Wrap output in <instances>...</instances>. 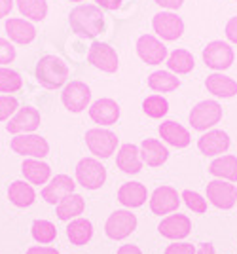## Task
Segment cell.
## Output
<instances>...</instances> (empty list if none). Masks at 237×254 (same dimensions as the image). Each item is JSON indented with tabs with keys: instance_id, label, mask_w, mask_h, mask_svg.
I'll use <instances>...</instances> for the list:
<instances>
[{
	"instance_id": "cell-1",
	"label": "cell",
	"mask_w": 237,
	"mask_h": 254,
	"mask_svg": "<svg viewBox=\"0 0 237 254\" xmlns=\"http://www.w3.org/2000/svg\"><path fill=\"white\" fill-rule=\"evenodd\" d=\"M68 23L72 32L82 38H95L105 31V15L99 6L93 4H80L68 15Z\"/></svg>"
},
{
	"instance_id": "cell-2",
	"label": "cell",
	"mask_w": 237,
	"mask_h": 254,
	"mask_svg": "<svg viewBox=\"0 0 237 254\" xmlns=\"http://www.w3.org/2000/svg\"><path fill=\"white\" fill-rule=\"evenodd\" d=\"M68 64L57 57V55H44L42 59L36 63V82L46 87V89H57L66 84L68 80Z\"/></svg>"
},
{
	"instance_id": "cell-3",
	"label": "cell",
	"mask_w": 237,
	"mask_h": 254,
	"mask_svg": "<svg viewBox=\"0 0 237 254\" xmlns=\"http://www.w3.org/2000/svg\"><path fill=\"white\" fill-rule=\"evenodd\" d=\"M107 180V167L95 158H82L76 165V182L86 190H99Z\"/></svg>"
},
{
	"instance_id": "cell-4",
	"label": "cell",
	"mask_w": 237,
	"mask_h": 254,
	"mask_svg": "<svg viewBox=\"0 0 237 254\" xmlns=\"http://www.w3.org/2000/svg\"><path fill=\"white\" fill-rule=\"evenodd\" d=\"M86 144L93 156H97L101 159H107L116 152L118 137L110 129L93 127V129L86 131Z\"/></svg>"
},
{
	"instance_id": "cell-5",
	"label": "cell",
	"mask_w": 237,
	"mask_h": 254,
	"mask_svg": "<svg viewBox=\"0 0 237 254\" xmlns=\"http://www.w3.org/2000/svg\"><path fill=\"white\" fill-rule=\"evenodd\" d=\"M135 230H137V216L125 209L114 211L105 222V233H107V237L114 239V241H121V239L129 237Z\"/></svg>"
},
{
	"instance_id": "cell-6",
	"label": "cell",
	"mask_w": 237,
	"mask_h": 254,
	"mask_svg": "<svg viewBox=\"0 0 237 254\" xmlns=\"http://www.w3.org/2000/svg\"><path fill=\"white\" fill-rule=\"evenodd\" d=\"M11 150L19 156H27V158L42 159L50 154V144L48 140L40 135L34 133H27V135H15L10 142Z\"/></svg>"
},
{
	"instance_id": "cell-7",
	"label": "cell",
	"mask_w": 237,
	"mask_h": 254,
	"mask_svg": "<svg viewBox=\"0 0 237 254\" xmlns=\"http://www.w3.org/2000/svg\"><path fill=\"white\" fill-rule=\"evenodd\" d=\"M222 120V106L216 101H201L190 112V124L197 131H207Z\"/></svg>"
},
{
	"instance_id": "cell-8",
	"label": "cell",
	"mask_w": 237,
	"mask_h": 254,
	"mask_svg": "<svg viewBox=\"0 0 237 254\" xmlns=\"http://www.w3.org/2000/svg\"><path fill=\"white\" fill-rule=\"evenodd\" d=\"M61 101L68 112H74V114H80L84 112L87 106H89V101H91V89L89 85L80 82V80H74L70 84L65 85L63 93H61Z\"/></svg>"
},
{
	"instance_id": "cell-9",
	"label": "cell",
	"mask_w": 237,
	"mask_h": 254,
	"mask_svg": "<svg viewBox=\"0 0 237 254\" xmlns=\"http://www.w3.org/2000/svg\"><path fill=\"white\" fill-rule=\"evenodd\" d=\"M42 116L34 106L27 105L19 108L13 116L10 118V124L6 126L8 133L11 135H27V133H34L40 127Z\"/></svg>"
},
{
	"instance_id": "cell-10",
	"label": "cell",
	"mask_w": 237,
	"mask_h": 254,
	"mask_svg": "<svg viewBox=\"0 0 237 254\" xmlns=\"http://www.w3.org/2000/svg\"><path fill=\"white\" fill-rule=\"evenodd\" d=\"M207 199L215 205L216 209H232L237 203V188L228 180H211L207 184Z\"/></svg>"
},
{
	"instance_id": "cell-11",
	"label": "cell",
	"mask_w": 237,
	"mask_h": 254,
	"mask_svg": "<svg viewBox=\"0 0 237 254\" xmlns=\"http://www.w3.org/2000/svg\"><path fill=\"white\" fill-rule=\"evenodd\" d=\"M203 63L215 70H226L234 63V50L228 42L213 40L203 50Z\"/></svg>"
},
{
	"instance_id": "cell-12",
	"label": "cell",
	"mask_w": 237,
	"mask_h": 254,
	"mask_svg": "<svg viewBox=\"0 0 237 254\" xmlns=\"http://www.w3.org/2000/svg\"><path fill=\"white\" fill-rule=\"evenodd\" d=\"M87 61L95 68L103 72H116L118 70V53L112 46L105 42H93L89 52H87Z\"/></svg>"
},
{
	"instance_id": "cell-13",
	"label": "cell",
	"mask_w": 237,
	"mask_h": 254,
	"mask_svg": "<svg viewBox=\"0 0 237 254\" xmlns=\"http://www.w3.org/2000/svg\"><path fill=\"white\" fill-rule=\"evenodd\" d=\"M152 27L154 31L162 36L163 40H178L184 32V21L173 11H160L154 15L152 19Z\"/></svg>"
},
{
	"instance_id": "cell-14",
	"label": "cell",
	"mask_w": 237,
	"mask_h": 254,
	"mask_svg": "<svg viewBox=\"0 0 237 254\" xmlns=\"http://www.w3.org/2000/svg\"><path fill=\"white\" fill-rule=\"evenodd\" d=\"M180 207V193L173 186H160L152 191L150 211L154 214H171Z\"/></svg>"
},
{
	"instance_id": "cell-15",
	"label": "cell",
	"mask_w": 237,
	"mask_h": 254,
	"mask_svg": "<svg viewBox=\"0 0 237 254\" xmlns=\"http://www.w3.org/2000/svg\"><path fill=\"white\" fill-rule=\"evenodd\" d=\"M137 55L146 64H160L167 59V48L152 34H142L137 40Z\"/></svg>"
},
{
	"instance_id": "cell-16",
	"label": "cell",
	"mask_w": 237,
	"mask_h": 254,
	"mask_svg": "<svg viewBox=\"0 0 237 254\" xmlns=\"http://www.w3.org/2000/svg\"><path fill=\"white\" fill-rule=\"evenodd\" d=\"M158 232L162 233L163 237L173 239V241H180L184 237H188L192 232V220L186 216V214H169L165 216L160 226H158Z\"/></svg>"
},
{
	"instance_id": "cell-17",
	"label": "cell",
	"mask_w": 237,
	"mask_h": 254,
	"mask_svg": "<svg viewBox=\"0 0 237 254\" xmlns=\"http://www.w3.org/2000/svg\"><path fill=\"white\" fill-rule=\"evenodd\" d=\"M76 182L68 175H55L42 188V199L50 203V205H57L61 199H65L66 195L74 193Z\"/></svg>"
},
{
	"instance_id": "cell-18",
	"label": "cell",
	"mask_w": 237,
	"mask_h": 254,
	"mask_svg": "<svg viewBox=\"0 0 237 254\" xmlns=\"http://www.w3.org/2000/svg\"><path fill=\"white\" fill-rule=\"evenodd\" d=\"M89 118L99 126H114L119 120V105L114 99L103 97L89 106Z\"/></svg>"
},
{
	"instance_id": "cell-19",
	"label": "cell",
	"mask_w": 237,
	"mask_h": 254,
	"mask_svg": "<svg viewBox=\"0 0 237 254\" xmlns=\"http://www.w3.org/2000/svg\"><path fill=\"white\" fill-rule=\"evenodd\" d=\"M197 148L205 156H220L230 148V137L222 129H211L199 137Z\"/></svg>"
},
{
	"instance_id": "cell-20",
	"label": "cell",
	"mask_w": 237,
	"mask_h": 254,
	"mask_svg": "<svg viewBox=\"0 0 237 254\" xmlns=\"http://www.w3.org/2000/svg\"><path fill=\"white\" fill-rule=\"evenodd\" d=\"M4 29H6L8 38L15 44H31L36 38L34 25L27 19H21V17H8Z\"/></svg>"
},
{
	"instance_id": "cell-21",
	"label": "cell",
	"mask_w": 237,
	"mask_h": 254,
	"mask_svg": "<svg viewBox=\"0 0 237 254\" xmlns=\"http://www.w3.org/2000/svg\"><path fill=\"white\" fill-rule=\"evenodd\" d=\"M148 199V190L142 182H125L121 184L118 190V201L123 205V207H129V209H135V207H142Z\"/></svg>"
},
{
	"instance_id": "cell-22",
	"label": "cell",
	"mask_w": 237,
	"mask_h": 254,
	"mask_svg": "<svg viewBox=\"0 0 237 254\" xmlns=\"http://www.w3.org/2000/svg\"><path fill=\"white\" fill-rule=\"evenodd\" d=\"M140 159L150 167H160L169 158V150L158 138H144L140 144Z\"/></svg>"
},
{
	"instance_id": "cell-23",
	"label": "cell",
	"mask_w": 237,
	"mask_h": 254,
	"mask_svg": "<svg viewBox=\"0 0 237 254\" xmlns=\"http://www.w3.org/2000/svg\"><path fill=\"white\" fill-rule=\"evenodd\" d=\"M160 137L175 148H186L192 140L188 129L182 127L180 124H177V122H173V120H167L160 126Z\"/></svg>"
},
{
	"instance_id": "cell-24",
	"label": "cell",
	"mask_w": 237,
	"mask_h": 254,
	"mask_svg": "<svg viewBox=\"0 0 237 254\" xmlns=\"http://www.w3.org/2000/svg\"><path fill=\"white\" fill-rule=\"evenodd\" d=\"M21 173L25 175L27 182H29V184H34V186L48 184V180H50V177H52L50 165L44 163L42 159H34V158H29L23 161Z\"/></svg>"
},
{
	"instance_id": "cell-25",
	"label": "cell",
	"mask_w": 237,
	"mask_h": 254,
	"mask_svg": "<svg viewBox=\"0 0 237 254\" xmlns=\"http://www.w3.org/2000/svg\"><path fill=\"white\" fill-rule=\"evenodd\" d=\"M205 87L209 93H213L216 97H222V99H230V97L237 95V82L234 78H230L226 74H209L205 80Z\"/></svg>"
},
{
	"instance_id": "cell-26",
	"label": "cell",
	"mask_w": 237,
	"mask_h": 254,
	"mask_svg": "<svg viewBox=\"0 0 237 254\" xmlns=\"http://www.w3.org/2000/svg\"><path fill=\"white\" fill-rule=\"evenodd\" d=\"M116 165L127 175H137L142 169V159H140V150L135 144H123L119 148L118 156H116Z\"/></svg>"
},
{
	"instance_id": "cell-27",
	"label": "cell",
	"mask_w": 237,
	"mask_h": 254,
	"mask_svg": "<svg viewBox=\"0 0 237 254\" xmlns=\"http://www.w3.org/2000/svg\"><path fill=\"white\" fill-rule=\"evenodd\" d=\"M86 209V201L80 193H70L66 195L65 199L55 205V212H57V218L63 220V222H68V220H74V218H80V214Z\"/></svg>"
},
{
	"instance_id": "cell-28",
	"label": "cell",
	"mask_w": 237,
	"mask_h": 254,
	"mask_svg": "<svg viewBox=\"0 0 237 254\" xmlns=\"http://www.w3.org/2000/svg\"><path fill=\"white\" fill-rule=\"evenodd\" d=\"M8 199L15 207L25 209V207H31L36 201V191H34L33 184H29L25 180H13L10 188H8Z\"/></svg>"
},
{
	"instance_id": "cell-29",
	"label": "cell",
	"mask_w": 237,
	"mask_h": 254,
	"mask_svg": "<svg viewBox=\"0 0 237 254\" xmlns=\"http://www.w3.org/2000/svg\"><path fill=\"white\" fill-rule=\"evenodd\" d=\"M66 237L76 247H84L93 237V224L87 218H74L66 226Z\"/></svg>"
},
{
	"instance_id": "cell-30",
	"label": "cell",
	"mask_w": 237,
	"mask_h": 254,
	"mask_svg": "<svg viewBox=\"0 0 237 254\" xmlns=\"http://www.w3.org/2000/svg\"><path fill=\"white\" fill-rule=\"evenodd\" d=\"M209 173L220 180L234 182L237 180V158L236 156H220L209 165Z\"/></svg>"
},
{
	"instance_id": "cell-31",
	"label": "cell",
	"mask_w": 237,
	"mask_h": 254,
	"mask_svg": "<svg viewBox=\"0 0 237 254\" xmlns=\"http://www.w3.org/2000/svg\"><path fill=\"white\" fill-rule=\"evenodd\" d=\"M167 66L175 74H188L195 66L194 55L188 50H175L167 55Z\"/></svg>"
},
{
	"instance_id": "cell-32",
	"label": "cell",
	"mask_w": 237,
	"mask_h": 254,
	"mask_svg": "<svg viewBox=\"0 0 237 254\" xmlns=\"http://www.w3.org/2000/svg\"><path fill=\"white\" fill-rule=\"evenodd\" d=\"M178 85H180V80L177 78V74L167 72V70H156L148 76V87L152 91H158V93L175 91Z\"/></svg>"
},
{
	"instance_id": "cell-33",
	"label": "cell",
	"mask_w": 237,
	"mask_h": 254,
	"mask_svg": "<svg viewBox=\"0 0 237 254\" xmlns=\"http://www.w3.org/2000/svg\"><path fill=\"white\" fill-rule=\"evenodd\" d=\"M17 8L31 21H42L48 15V2L46 0H15Z\"/></svg>"
},
{
	"instance_id": "cell-34",
	"label": "cell",
	"mask_w": 237,
	"mask_h": 254,
	"mask_svg": "<svg viewBox=\"0 0 237 254\" xmlns=\"http://www.w3.org/2000/svg\"><path fill=\"white\" fill-rule=\"evenodd\" d=\"M31 233H33V239L36 243L50 245L54 243L57 237V228L50 220H34L31 226Z\"/></svg>"
},
{
	"instance_id": "cell-35",
	"label": "cell",
	"mask_w": 237,
	"mask_h": 254,
	"mask_svg": "<svg viewBox=\"0 0 237 254\" xmlns=\"http://www.w3.org/2000/svg\"><path fill=\"white\" fill-rule=\"evenodd\" d=\"M23 87V78L17 70L0 66V93H15Z\"/></svg>"
},
{
	"instance_id": "cell-36",
	"label": "cell",
	"mask_w": 237,
	"mask_h": 254,
	"mask_svg": "<svg viewBox=\"0 0 237 254\" xmlns=\"http://www.w3.org/2000/svg\"><path fill=\"white\" fill-rule=\"evenodd\" d=\"M142 110H144L146 116L158 120V118H163L169 112V103L162 95H150L142 101Z\"/></svg>"
},
{
	"instance_id": "cell-37",
	"label": "cell",
	"mask_w": 237,
	"mask_h": 254,
	"mask_svg": "<svg viewBox=\"0 0 237 254\" xmlns=\"http://www.w3.org/2000/svg\"><path fill=\"white\" fill-rule=\"evenodd\" d=\"M180 199L186 203V207L192 212H197V214H203L207 211V199H205L201 193L192 190H184L180 193Z\"/></svg>"
},
{
	"instance_id": "cell-38",
	"label": "cell",
	"mask_w": 237,
	"mask_h": 254,
	"mask_svg": "<svg viewBox=\"0 0 237 254\" xmlns=\"http://www.w3.org/2000/svg\"><path fill=\"white\" fill-rule=\"evenodd\" d=\"M19 110V101L13 95H0V122L10 120Z\"/></svg>"
},
{
	"instance_id": "cell-39",
	"label": "cell",
	"mask_w": 237,
	"mask_h": 254,
	"mask_svg": "<svg viewBox=\"0 0 237 254\" xmlns=\"http://www.w3.org/2000/svg\"><path fill=\"white\" fill-rule=\"evenodd\" d=\"M13 59H15V48H13V44L0 36V66H6V64L13 63Z\"/></svg>"
},
{
	"instance_id": "cell-40",
	"label": "cell",
	"mask_w": 237,
	"mask_h": 254,
	"mask_svg": "<svg viewBox=\"0 0 237 254\" xmlns=\"http://www.w3.org/2000/svg\"><path fill=\"white\" fill-rule=\"evenodd\" d=\"M195 249L194 245L192 243H186V241H180V243H175L173 245H169L167 249H165V253L163 254H195Z\"/></svg>"
},
{
	"instance_id": "cell-41",
	"label": "cell",
	"mask_w": 237,
	"mask_h": 254,
	"mask_svg": "<svg viewBox=\"0 0 237 254\" xmlns=\"http://www.w3.org/2000/svg\"><path fill=\"white\" fill-rule=\"evenodd\" d=\"M226 38L230 42L237 44V15L226 23Z\"/></svg>"
},
{
	"instance_id": "cell-42",
	"label": "cell",
	"mask_w": 237,
	"mask_h": 254,
	"mask_svg": "<svg viewBox=\"0 0 237 254\" xmlns=\"http://www.w3.org/2000/svg\"><path fill=\"white\" fill-rule=\"evenodd\" d=\"M25 254H59V251L54 249V247H40V245H34V247H29Z\"/></svg>"
},
{
	"instance_id": "cell-43",
	"label": "cell",
	"mask_w": 237,
	"mask_h": 254,
	"mask_svg": "<svg viewBox=\"0 0 237 254\" xmlns=\"http://www.w3.org/2000/svg\"><path fill=\"white\" fill-rule=\"evenodd\" d=\"M156 4H160L162 8H167V10H178L184 4V0H154Z\"/></svg>"
},
{
	"instance_id": "cell-44",
	"label": "cell",
	"mask_w": 237,
	"mask_h": 254,
	"mask_svg": "<svg viewBox=\"0 0 237 254\" xmlns=\"http://www.w3.org/2000/svg\"><path fill=\"white\" fill-rule=\"evenodd\" d=\"M95 2L105 10H118V8H121L123 0H95Z\"/></svg>"
},
{
	"instance_id": "cell-45",
	"label": "cell",
	"mask_w": 237,
	"mask_h": 254,
	"mask_svg": "<svg viewBox=\"0 0 237 254\" xmlns=\"http://www.w3.org/2000/svg\"><path fill=\"white\" fill-rule=\"evenodd\" d=\"M11 8H13V0H0V19L8 17Z\"/></svg>"
},
{
	"instance_id": "cell-46",
	"label": "cell",
	"mask_w": 237,
	"mask_h": 254,
	"mask_svg": "<svg viewBox=\"0 0 237 254\" xmlns=\"http://www.w3.org/2000/svg\"><path fill=\"white\" fill-rule=\"evenodd\" d=\"M116 254H142L137 245H121Z\"/></svg>"
},
{
	"instance_id": "cell-47",
	"label": "cell",
	"mask_w": 237,
	"mask_h": 254,
	"mask_svg": "<svg viewBox=\"0 0 237 254\" xmlns=\"http://www.w3.org/2000/svg\"><path fill=\"white\" fill-rule=\"evenodd\" d=\"M195 254H216V251L211 243H203V245H199V249L195 251Z\"/></svg>"
},
{
	"instance_id": "cell-48",
	"label": "cell",
	"mask_w": 237,
	"mask_h": 254,
	"mask_svg": "<svg viewBox=\"0 0 237 254\" xmlns=\"http://www.w3.org/2000/svg\"><path fill=\"white\" fill-rule=\"evenodd\" d=\"M70 2H82V0H70Z\"/></svg>"
}]
</instances>
